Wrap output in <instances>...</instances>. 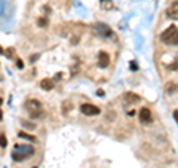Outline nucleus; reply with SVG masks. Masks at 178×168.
<instances>
[{
    "instance_id": "nucleus-9",
    "label": "nucleus",
    "mask_w": 178,
    "mask_h": 168,
    "mask_svg": "<svg viewBox=\"0 0 178 168\" xmlns=\"http://www.w3.org/2000/svg\"><path fill=\"white\" fill-rule=\"evenodd\" d=\"M40 88L42 89H45V91H51L52 88H54V81H51V79H43L40 82Z\"/></svg>"
},
{
    "instance_id": "nucleus-2",
    "label": "nucleus",
    "mask_w": 178,
    "mask_h": 168,
    "mask_svg": "<svg viewBox=\"0 0 178 168\" xmlns=\"http://www.w3.org/2000/svg\"><path fill=\"white\" fill-rule=\"evenodd\" d=\"M178 28L177 26H169L165 30L163 33L160 34V40L166 43V45H177L178 42Z\"/></svg>"
},
{
    "instance_id": "nucleus-3",
    "label": "nucleus",
    "mask_w": 178,
    "mask_h": 168,
    "mask_svg": "<svg viewBox=\"0 0 178 168\" xmlns=\"http://www.w3.org/2000/svg\"><path fill=\"white\" fill-rule=\"evenodd\" d=\"M25 109H27L28 113H30V118H33V119L40 118L42 113H43V110H42V103L39 100H34V98L25 101Z\"/></svg>"
},
{
    "instance_id": "nucleus-20",
    "label": "nucleus",
    "mask_w": 178,
    "mask_h": 168,
    "mask_svg": "<svg viewBox=\"0 0 178 168\" xmlns=\"http://www.w3.org/2000/svg\"><path fill=\"white\" fill-rule=\"evenodd\" d=\"M2 52H3V49H2V48H0V54H2Z\"/></svg>"
},
{
    "instance_id": "nucleus-10",
    "label": "nucleus",
    "mask_w": 178,
    "mask_h": 168,
    "mask_svg": "<svg viewBox=\"0 0 178 168\" xmlns=\"http://www.w3.org/2000/svg\"><path fill=\"white\" fill-rule=\"evenodd\" d=\"M125 101L126 103H137V101H140V97L132 94V92H128V94L125 95Z\"/></svg>"
},
{
    "instance_id": "nucleus-16",
    "label": "nucleus",
    "mask_w": 178,
    "mask_h": 168,
    "mask_svg": "<svg viewBox=\"0 0 178 168\" xmlns=\"http://www.w3.org/2000/svg\"><path fill=\"white\" fill-rule=\"evenodd\" d=\"M16 67H18V68L24 67V64H22V61H21V60H16Z\"/></svg>"
},
{
    "instance_id": "nucleus-8",
    "label": "nucleus",
    "mask_w": 178,
    "mask_h": 168,
    "mask_svg": "<svg viewBox=\"0 0 178 168\" xmlns=\"http://www.w3.org/2000/svg\"><path fill=\"white\" fill-rule=\"evenodd\" d=\"M168 16L172 18V20H177L178 18V5H177V2H174V5L168 9Z\"/></svg>"
},
{
    "instance_id": "nucleus-11",
    "label": "nucleus",
    "mask_w": 178,
    "mask_h": 168,
    "mask_svg": "<svg viewBox=\"0 0 178 168\" xmlns=\"http://www.w3.org/2000/svg\"><path fill=\"white\" fill-rule=\"evenodd\" d=\"M20 137H22V138H27V140H30V141H36V137L34 135H30V134H25V133H20Z\"/></svg>"
},
{
    "instance_id": "nucleus-14",
    "label": "nucleus",
    "mask_w": 178,
    "mask_h": 168,
    "mask_svg": "<svg viewBox=\"0 0 178 168\" xmlns=\"http://www.w3.org/2000/svg\"><path fill=\"white\" fill-rule=\"evenodd\" d=\"M39 26H40V27H46V26H48V20H46V18H40V20H39Z\"/></svg>"
},
{
    "instance_id": "nucleus-5",
    "label": "nucleus",
    "mask_w": 178,
    "mask_h": 168,
    "mask_svg": "<svg viewBox=\"0 0 178 168\" xmlns=\"http://www.w3.org/2000/svg\"><path fill=\"white\" fill-rule=\"evenodd\" d=\"M95 30L101 37H105V39H111V37L114 36L113 30H111L109 26H105V24H95Z\"/></svg>"
},
{
    "instance_id": "nucleus-6",
    "label": "nucleus",
    "mask_w": 178,
    "mask_h": 168,
    "mask_svg": "<svg viewBox=\"0 0 178 168\" xmlns=\"http://www.w3.org/2000/svg\"><path fill=\"white\" fill-rule=\"evenodd\" d=\"M138 118H140V121L143 122V124H150V122H151V112H150V109L143 107L141 110H140Z\"/></svg>"
},
{
    "instance_id": "nucleus-18",
    "label": "nucleus",
    "mask_w": 178,
    "mask_h": 168,
    "mask_svg": "<svg viewBox=\"0 0 178 168\" xmlns=\"http://www.w3.org/2000/svg\"><path fill=\"white\" fill-rule=\"evenodd\" d=\"M3 119V113H2V110H0V121Z\"/></svg>"
},
{
    "instance_id": "nucleus-1",
    "label": "nucleus",
    "mask_w": 178,
    "mask_h": 168,
    "mask_svg": "<svg viewBox=\"0 0 178 168\" xmlns=\"http://www.w3.org/2000/svg\"><path fill=\"white\" fill-rule=\"evenodd\" d=\"M33 153H34V147L33 146H30V144H27V146H18L16 144L14 152H12V159L16 162H21Z\"/></svg>"
},
{
    "instance_id": "nucleus-15",
    "label": "nucleus",
    "mask_w": 178,
    "mask_h": 168,
    "mask_svg": "<svg viewBox=\"0 0 178 168\" xmlns=\"http://www.w3.org/2000/svg\"><path fill=\"white\" fill-rule=\"evenodd\" d=\"M168 85H171V86L168 88V91H169V92H174V91L177 89V86H175V82H171V83H168Z\"/></svg>"
},
{
    "instance_id": "nucleus-4",
    "label": "nucleus",
    "mask_w": 178,
    "mask_h": 168,
    "mask_svg": "<svg viewBox=\"0 0 178 168\" xmlns=\"http://www.w3.org/2000/svg\"><path fill=\"white\" fill-rule=\"evenodd\" d=\"M80 112L83 114H86V116H96V114H100V107H96L95 104H89V103H85L80 106Z\"/></svg>"
},
{
    "instance_id": "nucleus-7",
    "label": "nucleus",
    "mask_w": 178,
    "mask_h": 168,
    "mask_svg": "<svg viewBox=\"0 0 178 168\" xmlns=\"http://www.w3.org/2000/svg\"><path fill=\"white\" fill-rule=\"evenodd\" d=\"M109 64H110V55L107 54V52H100L98 54V66L101 68H105V67H109Z\"/></svg>"
},
{
    "instance_id": "nucleus-13",
    "label": "nucleus",
    "mask_w": 178,
    "mask_h": 168,
    "mask_svg": "<svg viewBox=\"0 0 178 168\" xmlns=\"http://www.w3.org/2000/svg\"><path fill=\"white\" fill-rule=\"evenodd\" d=\"M21 124L24 125L25 128H30V129H34L36 128V124H33V122H27V121H21Z\"/></svg>"
},
{
    "instance_id": "nucleus-19",
    "label": "nucleus",
    "mask_w": 178,
    "mask_h": 168,
    "mask_svg": "<svg viewBox=\"0 0 178 168\" xmlns=\"http://www.w3.org/2000/svg\"><path fill=\"white\" fill-rule=\"evenodd\" d=\"M2 104H3V100H2V98H0V106H2Z\"/></svg>"
},
{
    "instance_id": "nucleus-12",
    "label": "nucleus",
    "mask_w": 178,
    "mask_h": 168,
    "mask_svg": "<svg viewBox=\"0 0 178 168\" xmlns=\"http://www.w3.org/2000/svg\"><path fill=\"white\" fill-rule=\"evenodd\" d=\"M7 144V138L5 134H0V147H6Z\"/></svg>"
},
{
    "instance_id": "nucleus-17",
    "label": "nucleus",
    "mask_w": 178,
    "mask_h": 168,
    "mask_svg": "<svg viewBox=\"0 0 178 168\" xmlns=\"http://www.w3.org/2000/svg\"><path fill=\"white\" fill-rule=\"evenodd\" d=\"M174 119H175V121H178V113H177V110H174Z\"/></svg>"
}]
</instances>
